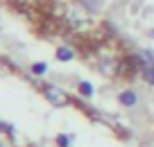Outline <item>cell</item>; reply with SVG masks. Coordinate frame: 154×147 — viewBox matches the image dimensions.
<instances>
[{
  "label": "cell",
  "mask_w": 154,
  "mask_h": 147,
  "mask_svg": "<svg viewBox=\"0 0 154 147\" xmlns=\"http://www.w3.org/2000/svg\"><path fill=\"white\" fill-rule=\"evenodd\" d=\"M41 93H43L45 102H48L50 106H57V109H61V106H68V104H70V95H68L66 90L61 88V86L45 84L43 88H41Z\"/></svg>",
  "instance_id": "obj_1"
},
{
  "label": "cell",
  "mask_w": 154,
  "mask_h": 147,
  "mask_svg": "<svg viewBox=\"0 0 154 147\" xmlns=\"http://www.w3.org/2000/svg\"><path fill=\"white\" fill-rule=\"evenodd\" d=\"M138 100H140V95L136 93V90H131V88H125V90L118 93V104L125 106V109H134V106L138 104Z\"/></svg>",
  "instance_id": "obj_2"
},
{
  "label": "cell",
  "mask_w": 154,
  "mask_h": 147,
  "mask_svg": "<svg viewBox=\"0 0 154 147\" xmlns=\"http://www.w3.org/2000/svg\"><path fill=\"white\" fill-rule=\"evenodd\" d=\"M54 57H57V61H61V63L72 61V59H75V50H72L70 45H59L57 50H54Z\"/></svg>",
  "instance_id": "obj_3"
},
{
  "label": "cell",
  "mask_w": 154,
  "mask_h": 147,
  "mask_svg": "<svg viewBox=\"0 0 154 147\" xmlns=\"http://www.w3.org/2000/svg\"><path fill=\"white\" fill-rule=\"evenodd\" d=\"M77 93L82 95V97H93V95H95V88H93V84L91 81H86V79H79L77 81Z\"/></svg>",
  "instance_id": "obj_4"
},
{
  "label": "cell",
  "mask_w": 154,
  "mask_h": 147,
  "mask_svg": "<svg viewBox=\"0 0 154 147\" xmlns=\"http://www.w3.org/2000/svg\"><path fill=\"white\" fill-rule=\"evenodd\" d=\"M29 70H32L34 77H43L45 72H48V63L45 61H34L32 66H29Z\"/></svg>",
  "instance_id": "obj_5"
},
{
  "label": "cell",
  "mask_w": 154,
  "mask_h": 147,
  "mask_svg": "<svg viewBox=\"0 0 154 147\" xmlns=\"http://www.w3.org/2000/svg\"><path fill=\"white\" fill-rule=\"evenodd\" d=\"M140 77H143V81L147 86H154V63H149V66L143 68V72H140Z\"/></svg>",
  "instance_id": "obj_6"
},
{
  "label": "cell",
  "mask_w": 154,
  "mask_h": 147,
  "mask_svg": "<svg viewBox=\"0 0 154 147\" xmlns=\"http://www.w3.org/2000/svg\"><path fill=\"white\" fill-rule=\"evenodd\" d=\"M70 142H72L70 133H57V138H54V145L57 147H70Z\"/></svg>",
  "instance_id": "obj_7"
},
{
  "label": "cell",
  "mask_w": 154,
  "mask_h": 147,
  "mask_svg": "<svg viewBox=\"0 0 154 147\" xmlns=\"http://www.w3.org/2000/svg\"><path fill=\"white\" fill-rule=\"evenodd\" d=\"M0 147H7V145H5V140H2V138H0Z\"/></svg>",
  "instance_id": "obj_8"
}]
</instances>
